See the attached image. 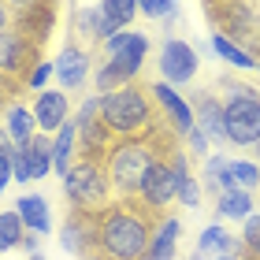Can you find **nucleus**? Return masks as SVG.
Masks as SVG:
<instances>
[{"instance_id":"28","label":"nucleus","mask_w":260,"mask_h":260,"mask_svg":"<svg viewBox=\"0 0 260 260\" xmlns=\"http://www.w3.org/2000/svg\"><path fill=\"white\" fill-rule=\"evenodd\" d=\"M242 245H245V260H260V212H253L242 227Z\"/></svg>"},{"instance_id":"27","label":"nucleus","mask_w":260,"mask_h":260,"mask_svg":"<svg viewBox=\"0 0 260 260\" xmlns=\"http://www.w3.org/2000/svg\"><path fill=\"white\" fill-rule=\"evenodd\" d=\"M101 11L123 30V26H130L134 15H138V0H101Z\"/></svg>"},{"instance_id":"36","label":"nucleus","mask_w":260,"mask_h":260,"mask_svg":"<svg viewBox=\"0 0 260 260\" xmlns=\"http://www.w3.org/2000/svg\"><path fill=\"white\" fill-rule=\"evenodd\" d=\"M19 249H26V253L34 256V253H38V234H34V231H30V234H26V238H22V245H19Z\"/></svg>"},{"instance_id":"38","label":"nucleus","mask_w":260,"mask_h":260,"mask_svg":"<svg viewBox=\"0 0 260 260\" xmlns=\"http://www.w3.org/2000/svg\"><path fill=\"white\" fill-rule=\"evenodd\" d=\"M216 4H227V0H205V8H216Z\"/></svg>"},{"instance_id":"25","label":"nucleus","mask_w":260,"mask_h":260,"mask_svg":"<svg viewBox=\"0 0 260 260\" xmlns=\"http://www.w3.org/2000/svg\"><path fill=\"white\" fill-rule=\"evenodd\" d=\"M26 238V223H22L19 212H0V253L15 249Z\"/></svg>"},{"instance_id":"24","label":"nucleus","mask_w":260,"mask_h":260,"mask_svg":"<svg viewBox=\"0 0 260 260\" xmlns=\"http://www.w3.org/2000/svg\"><path fill=\"white\" fill-rule=\"evenodd\" d=\"M101 26H104V11L101 8H82V11H75V22H71L75 38H86L93 45H101Z\"/></svg>"},{"instance_id":"12","label":"nucleus","mask_w":260,"mask_h":260,"mask_svg":"<svg viewBox=\"0 0 260 260\" xmlns=\"http://www.w3.org/2000/svg\"><path fill=\"white\" fill-rule=\"evenodd\" d=\"M190 104H193V119L208 134V141L231 145V141H227V123H223V104L216 101V93H212V89H193Z\"/></svg>"},{"instance_id":"11","label":"nucleus","mask_w":260,"mask_h":260,"mask_svg":"<svg viewBox=\"0 0 260 260\" xmlns=\"http://www.w3.org/2000/svg\"><path fill=\"white\" fill-rule=\"evenodd\" d=\"M93 242H97V216L67 212V219H63V227H60V245H63L71 256L86 260L93 253Z\"/></svg>"},{"instance_id":"1","label":"nucleus","mask_w":260,"mask_h":260,"mask_svg":"<svg viewBox=\"0 0 260 260\" xmlns=\"http://www.w3.org/2000/svg\"><path fill=\"white\" fill-rule=\"evenodd\" d=\"M160 219L164 216H152L138 201L115 197L104 212H97V242L86 260H141Z\"/></svg>"},{"instance_id":"31","label":"nucleus","mask_w":260,"mask_h":260,"mask_svg":"<svg viewBox=\"0 0 260 260\" xmlns=\"http://www.w3.org/2000/svg\"><path fill=\"white\" fill-rule=\"evenodd\" d=\"M11 175H15V182H34V179H30V160H26V149H15V156H11Z\"/></svg>"},{"instance_id":"26","label":"nucleus","mask_w":260,"mask_h":260,"mask_svg":"<svg viewBox=\"0 0 260 260\" xmlns=\"http://www.w3.org/2000/svg\"><path fill=\"white\" fill-rule=\"evenodd\" d=\"M93 82H97V93L104 97V93H115V89H123L126 82H138V78H130L126 71H123V63L108 60V63H104V67L97 71V78H93Z\"/></svg>"},{"instance_id":"39","label":"nucleus","mask_w":260,"mask_h":260,"mask_svg":"<svg viewBox=\"0 0 260 260\" xmlns=\"http://www.w3.org/2000/svg\"><path fill=\"white\" fill-rule=\"evenodd\" d=\"M216 260H245V256H216Z\"/></svg>"},{"instance_id":"19","label":"nucleus","mask_w":260,"mask_h":260,"mask_svg":"<svg viewBox=\"0 0 260 260\" xmlns=\"http://www.w3.org/2000/svg\"><path fill=\"white\" fill-rule=\"evenodd\" d=\"M75 138H78V126H75V119H67L60 130H56V138H52V168L60 171V179L71 171V164H75Z\"/></svg>"},{"instance_id":"10","label":"nucleus","mask_w":260,"mask_h":260,"mask_svg":"<svg viewBox=\"0 0 260 260\" xmlns=\"http://www.w3.org/2000/svg\"><path fill=\"white\" fill-rule=\"evenodd\" d=\"M160 75H164L168 86H186V82H193V75H197L193 45H186L182 38L164 41V49H160Z\"/></svg>"},{"instance_id":"7","label":"nucleus","mask_w":260,"mask_h":260,"mask_svg":"<svg viewBox=\"0 0 260 260\" xmlns=\"http://www.w3.org/2000/svg\"><path fill=\"white\" fill-rule=\"evenodd\" d=\"M134 201L145 205L152 216H168V208L179 201V175H175L171 160H156V164H152Z\"/></svg>"},{"instance_id":"21","label":"nucleus","mask_w":260,"mask_h":260,"mask_svg":"<svg viewBox=\"0 0 260 260\" xmlns=\"http://www.w3.org/2000/svg\"><path fill=\"white\" fill-rule=\"evenodd\" d=\"M216 212L227 219H249L253 216V193L249 190H223L216 197Z\"/></svg>"},{"instance_id":"14","label":"nucleus","mask_w":260,"mask_h":260,"mask_svg":"<svg viewBox=\"0 0 260 260\" xmlns=\"http://www.w3.org/2000/svg\"><path fill=\"white\" fill-rule=\"evenodd\" d=\"M52 26H56V0H41L30 11L15 15V30H22L38 49H45V41L52 38Z\"/></svg>"},{"instance_id":"22","label":"nucleus","mask_w":260,"mask_h":260,"mask_svg":"<svg viewBox=\"0 0 260 260\" xmlns=\"http://www.w3.org/2000/svg\"><path fill=\"white\" fill-rule=\"evenodd\" d=\"M22 149H26V160H30V179H41V175L52 171V141L45 134H38L30 145H22Z\"/></svg>"},{"instance_id":"42","label":"nucleus","mask_w":260,"mask_h":260,"mask_svg":"<svg viewBox=\"0 0 260 260\" xmlns=\"http://www.w3.org/2000/svg\"><path fill=\"white\" fill-rule=\"evenodd\" d=\"M253 152H256V156H260V145H253Z\"/></svg>"},{"instance_id":"6","label":"nucleus","mask_w":260,"mask_h":260,"mask_svg":"<svg viewBox=\"0 0 260 260\" xmlns=\"http://www.w3.org/2000/svg\"><path fill=\"white\" fill-rule=\"evenodd\" d=\"M38 63H41V49L26 34L15 30V26L0 30V78L19 86V89H26V78Z\"/></svg>"},{"instance_id":"9","label":"nucleus","mask_w":260,"mask_h":260,"mask_svg":"<svg viewBox=\"0 0 260 260\" xmlns=\"http://www.w3.org/2000/svg\"><path fill=\"white\" fill-rule=\"evenodd\" d=\"M149 93H152V101H156L164 123H168L179 138H186V134L197 126V119H193V104L186 101L182 93H175V86H168V82H152Z\"/></svg>"},{"instance_id":"30","label":"nucleus","mask_w":260,"mask_h":260,"mask_svg":"<svg viewBox=\"0 0 260 260\" xmlns=\"http://www.w3.org/2000/svg\"><path fill=\"white\" fill-rule=\"evenodd\" d=\"M138 11L149 19H175V0H138Z\"/></svg>"},{"instance_id":"23","label":"nucleus","mask_w":260,"mask_h":260,"mask_svg":"<svg viewBox=\"0 0 260 260\" xmlns=\"http://www.w3.org/2000/svg\"><path fill=\"white\" fill-rule=\"evenodd\" d=\"M208 45H212V52H219L227 63H234V67H249V71H260V60H256V56H249L245 49H238V45H234L231 38H223V34H212V41H208Z\"/></svg>"},{"instance_id":"20","label":"nucleus","mask_w":260,"mask_h":260,"mask_svg":"<svg viewBox=\"0 0 260 260\" xmlns=\"http://www.w3.org/2000/svg\"><path fill=\"white\" fill-rule=\"evenodd\" d=\"M145 52H149V38L145 34H138V30H130V38H126V45L115 56H108V60H115V63H123V71L130 78H138V71H141V63H145Z\"/></svg>"},{"instance_id":"29","label":"nucleus","mask_w":260,"mask_h":260,"mask_svg":"<svg viewBox=\"0 0 260 260\" xmlns=\"http://www.w3.org/2000/svg\"><path fill=\"white\" fill-rule=\"evenodd\" d=\"M11 156H15V141L8 138V130H0V193L15 179V175H11Z\"/></svg>"},{"instance_id":"5","label":"nucleus","mask_w":260,"mask_h":260,"mask_svg":"<svg viewBox=\"0 0 260 260\" xmlns=\"http://www.w3.org/2000/svg\"><path fill=\"white\" fill-rule=\"evenodd\" d=\"M205 11L223 38H231L238 49H245L249 56L260 60V15L249 0H227V4H216V8H205Z\"/></svg>"},{"instance_id":"8","label":"nucleus","mask_w":260,"mask_h":260,"mask_svg":"<svg viewBox=\"0 0 260 260\" xmlns=\"http://www.w3.org/2000/svg\"><path fill=\"white\" fill-rule=\"evenodd\" d=\"M75 126H78V145H82L78 156H101V160L108 156L115 138H112V130L101 119V97H86L82 101V108L75 115Z\"/></svg>"},{"instance_id":"3","label":"nucleus","mask_w":260,"mask_h":260,"mask_svg":"<svg viewBox=\"0 0 260 260\" xmlns=\"http://www.w3.org/2000/svg\"><path fill=\"white\" fill-rule=\"evenodd\" d=\"M63 193H67V205L71 212H86V216H97L112 205V179H108V168H104L101 156H75L71 171L63 175Z\"/></svg>"},{"instance_id":"13","label":"nucleus","mask_w":260,"mask_h":260,"mask_svg":"<svg viewBox=\"0 0 260 260\" xmlns=\"http://www.w3.org/2000/svg\"><path fill=\"white\" fill-rule=\"evenodd\" d=\"M89 67H93V52L82 49L78 41H67L63 52L56 56V78H60L63 89H78L82 82H86Z\"/></svg>"},{"instance_id":"2","label":"nucleus","mask_w":260,"mask_h":260,"mask_svg":"<svg viewBox=\"0 0 260 260\" xmlns=\"http://www.w3.org/2000/svg\"><path fill=\"white\" fill-rule=\"evenodd\" d=\"M101 119L112 130V138H141L156 126L164 115L152 101L145 82H126L123 89L101 97Z\"/></svg>"},{"instance_id":"15","label":"nucleus","mask_w":260,"mask_h":260,"mask_svg":"<svg viewBox=\"0 0 260 260\" xmlns=\"http://www.w3.org/2000/svg\"><path fill=\"white\" fill-rule=\"evenodd\" d=\"M67 112H71V101L63 89H41L38 101H34V119L45 134H52V130H60L67 123Z\"/></svg>"},{"instance_id":"17","label":"nucleus","mask_w":260,"mask_h":260,"mask_svg":"<svg viewBox=\"0 0 260 260\" xmlns=\"http://www.w3.org/2000/svg\"><path fill=\"white\" fill-rule=\"evenodd\" d=\"M4 130H8V138L15 141V149L22 145H30L34 138H38V119H34V112L30 108H22V104H11V108L4 112Z\"/></svg>"},{"instance_id":"34","label":"nucleus","mask_w":260,"mask_h":260,"mask_svg":"<svg viewBox=\"0 0 260 260\" xmlns=\"http://www.w3.org/2000/svg\"><path fill=\"white\" fill-rule=\"evenodd\" d=\"M186 145H190L193 152H208V134H205L201 126H193L190 134H186Z\"/></svg>"},{"instance_id":"16","label":"nucleus","mask_w":260,"mask_h":260,"mask_svg":"<svg viewBox=\"0 0 260 260\" xmlns=\"http://www.w3.org/2000/svg\"><path fill=\"white\" fill-rule=\"evenodd\" d=\"M179 234H182V223L175 216H164L156 223V234H152L149 249L141 260H175V245H179Z\"/></svg>"},{"instance_id":"35","label":"nucleus","mask_w":260,"mask_h":260,"mask_svg":"<svg viewBox=\"0 0 260 260\" xmlns=\"http://www.w3.org/2000/svg\"><path fill=\"white\" fill-rule=\"evenodd\" d=\"M4 4L11 8V15H22V11H30L34 4H41V0H4Z\"/></svg>"},{"instance_id":"32","label":"nucleus","mask_w":260,"mask_h":260,"mask_svg":"<svg viewBox=\"0 0 260 260\" xmlns=\"http://www.w3.org/2000/svg\"><path fill=\"white\" fill-rule=\"evenodd\" d=\"M19 86H11V82H4V78H0V115H4L8 108H11V104H15V97H19Z\"/></svg>"},{"instance_id":"40","label":"nucleus","mask_w":260,"mask_h":260,"mask_svg":"<svg viewBox=\"0 0 260 260\" xmlns=\"http://www.w3.org/2000/svg\"><path fill=\"white\" fill-rule=\"evenodd\" d=\"M30 260H45V256H41V253H34V256H30Z\"/></svg>"},{"instance_id":"37","label":"nucleus","mask_w":260,"mask_h":260,"mask_svg":"<svg viewBox=\"0 0 260 260\" xmlns=\"http://www.w3.org/2000/svg\"><path fill=\"white\" fill-rule=\"evenodd\" d=\"M8 26H11V8L0 0V30H8Z\"/></svg>"},{"instance_id":"41","label":"nucleus","mask_w":260,"mask_h":260,"mask_svg":"<svg viewBox=\"0 0 260 260\" xmlns=\"http://www.w3.org/2000/svg\"><path fill=\"white\" fill-rule=\"evenodd\" d=\"M190 260H205V256H201V253H193V256H190Z\"/></svg>"},{"instance_id":"4","label":"nucleus","mask_w":260,"mask_h":260,"mask_svg":"<svg viewBox=\"0 0 260 260\" xmlns=\"http://www.w3.org/2000/svg\"><path fill=\"white\" fill-rule=\"evenodd\" d=\"M227 93L223 101V123H227V141L238 149H253L260 145V93L253 86H242V82L223 78L219 82Z\"/></svg>"},{"instance_id":"33","label":"nucleus","mask_w":260,"mask_h":260,"mask_svg":"<svg viewBox=\"0 0 260 260\" xmlns=\"http://www.w3.org/2000/svg\"><path fill=\"white\" fill-rule=\"evenodd\" d=\"M49 75H56V67H52V63H38V67L30 71V78H26V89L45 86V78H49Z\"/></svg>"},{"instance_id":"18","label":"nucleus","mask_w":260,"mask_h":260,"mask_svg":"<svg viewBox=\"0 0 260 260\" xmlns=\"http://www.w3.org/2000/svg\"><path fill=\"white\" fill-rule=\"evenodd\" d=\"M15 212L22 216V223L34 231V234H49L52 231V219H49V201H45L41 193H22Z\"/></svg>"}]
</instances>
